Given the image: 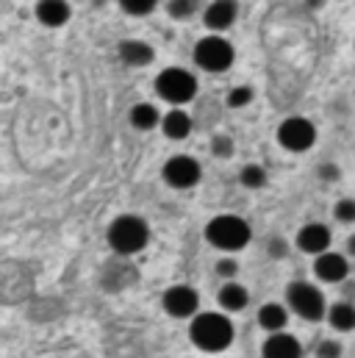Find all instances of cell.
I'll return each instance as SVG.
<instances>
[{"label":"cell","instance_id":"9","mask_svg":"<svg viewBox=\"0 0 355 358\" xmlns=\"http://www.w3.org/2000/svg\"><path fill=\"white\" fill-rule=\"evenodd\" d=\"M161 176H164V180L173 189H191V186L200 183L203 170H200V164L191 156H173V159H167Z\"/></svg>","mask_w":355,"mask_h":358},{"label":"cell","instance_id":"22","mask_svg":"<svg viewBox=\"0 0 355 358\" xmlns=\"http://www.w3.org/2000/svg\"><path fill=\"white\" fill-rule=\"evenodd\" d=\"M200 3L203 0H170L167 3V11L175 20H189V17H194L200 11Z\"/></svg>","mask_w":355,"mask_h":358},{"label":"cell","instance_id":"27","mask_svg":"<svg viewBox=\"0 0 355 358\" xmlns=\"http://www.w3.org/2000/svg\"><path fill=\"white\" fill-rule=\"evenodd\" d=\"M342 353H345L342 342H333V339H322V342L317 345V358H342Z\"/></svg>","mask_w":355,"mask_h":358},{"label":"cell","instance_id":"6","mask_svg":"<svg viewBox=\"0 0 355 358\" xmlns=\"http://www.w3.org/2000/svg\"><path fill=\"white\" fill-rule=\"evenodd\" d=\"M156 92H159L161 100H167L173 106H183V103H189L197 94V78L189 70L167 67L156 78Z\"/></svg>","mask_w":355,"mask_h":358},{"label":"cell","instance_id":"8","mask_svg":"<svg viewBox=\"0 0 355 358\" xmlns=\"http://www.w3.org/2000/svg\"><path fill=\"white\" fill-rule=\"evenodd\" d=\"M161 306H164V311H167L170 317H175V320H189V317L197 314L200 297H197V292H194L191 286L178 283V286H170V289L164 292Z\"/></svg>","mask_w":355,"mask_h":358},{"label":"cell","instance_id":"20","mask_svg":"<svg viewBox=\"0 0 355 358\" xmlns=\"http://www.w3.org/2000/svg\"><path fill=\"white\" fill-rule=\"evenodd\" d=\"M161 120L164 117L159 114V108L153 103H136L131 108V125L139 131H153L156 125H161Z\"/></svg>","mask_w":355,"mask_h":358},{"label":"cell","instance_id":"1","mask_svg":"<svg viewBox=\"0 0 355 358\" xmlns=\"http://www.w3.org/2000/svg\"><path fill=\"white\" fill-rule=\"evenodd\" d=\"M189 339L203 353H222L233 345V322L219 311H203L191 317Z\"/></svg>","mask_w":355,"mask_h":358},{"label":"cell","instance_id":"28","mask_svg":"<svg viewBox=\"0 0 355 358\" xmlns=\"http://www.w3.org/2000/svg\"><path fill=\"white\" fill-rule=\"evenodd\" d=\"M236 272H239V264H236L233 259H219V262H217V275H219V278L233 280V278H236Z\"/></svg>","mask_w":355,"mask_h":358},{"label":"cell","instance_id":"23","mask_svg":"<svg viewBox=\"0 0 355 358\" xmlns=\"http://www.w3.org/2000/svg\"><path fill=\"white\" fill-rule=\"evenodd\" d=\"M211 153H214L217 159H231V156H233V139H231L228 134H217V136L211 139Z\"/></svg>","mask_w":355,"mask_h":358},{"label":"cell","instance_id":"29","mask_svg":"<svg viewBox=\"0 0 355 358\" xmlns=\"http://www.w3.org/2000/svg\"><path fill=\"white\" fill-rule=\"evenodd\" d=\"M286 253H289V245H286L280 236H275V239L269 242V256H272V259H283Z\"/></svg>","mask_w":355,"mask_h":358},{"label":"cell","instance_id":"26","mask_svg":"<svg viewBox=\"0 0 355 358\" xmlns=\"http://www.w3.org/2000/svg\"><path fill=\"white\" fill-rule=\"evenodd\" d=\"M250 100H253V90L250 87H233V90L228 92V106L231 108H245Z\"/></svg>","mask_w":355,"mask_h":358},{"label":"cell","instance_id":"15","mask_svg":"<svg viewBox=\"0 0 355 358\" xmlns=\"http://www.w3.org/2000/svg\"><path fill=\"white\" fill-rule=\"evenodd\" d=\"M153 56H156L153 48L147 42H142V39H125L119 45V59L128 67H147L153 62Z\"/></svg>","mask_w":355,"mask_h":358},{"label":"cell","instance_id":"13","mask_svg":"<svg viewBox=\"0 0 355 358\" xmlns=\"http://www.w3.org/2000/svg\"><path fill=\"white\" fill-rule=\"evenodd\" d=\"M261 356L264 358H303V345L291 336V334H269L261 348Z\"/></svg>","mask_w":355,"mask_h":358},{"label":"cell","instance_id":"17","mask_svg":"<svg viewBox=\"0 0 355 358\" xmlns=\"http://www.w3.org/2000/svg\"><path fill=\"white\" fill-rule=\"evenodd\" d=\"M217 303H219L225 311H242V308L250 303V294H247V289H245L242 283H236V280H228V283L219 289V294H217Z\"/></svg>","mask_w":355,"mask_h":358},{"label":"cell","instance_id":"16","mask_svg":"<svg viewBox=\"0 0 355 358\" xmlns=\"http://www.w3.org/2000/svg\"><path fill=\"white\" fill-rule=\"evenodd\" d=\"M161 131H164V136L167 139H186L189 134H191V117L183 111V108H173L170 114H164V120H161Z\"/></svg>","mask_w":355,"mask_h":358},{"label":"cell","instance_id":"18","mask_svg":"<svg viewBox=\"0 0 355 358\" xmlns=\"http://www.w3.org/2000/svg\"><path fill=\"white\" fill-rule=\"evenodd\" d=\"M286 322H289V311H286L280 303H264V306L259 308V325H261L264 331H269V334L283 331Z\"/></svg>","mask_w":355,"mask_h":358},{"label":"cell","instance_id":"24","mask_svg":"<svg viewBox=\"0 0 355 358\" xmlns=\"http://www.w3.org/2000/svg\"><path fill=\"white\" fill-rule=\"evenodd\" d=\"M333 217H336L339 222H345V225L355 222V200L353 197H342V200L333 206Z\"/></svg>","mask_w":355,"mask_h":358},{"label":"cell","instance_id":"21","mask_svg":"<svg viewBox=\"0 0 355 358\" xmlns=\"http://www.w3.org/2000/svg\"><path fill=\"white\" fill-rule=\"evenodd\" d=\"M239 180H242L245 189H261L266 183V170L261 164H247V167H242Z\"/></svg>","mask_w":355,"mask_h":358},{"label":"cell","instance_id":"14","mask_svg":"<svg viewBox=\"0 0 355 358\" xmlns=\"http://www.w3.org/2000/svg\"><path fill=\"white\" fill-rule=\"evenodd\" d=\"M36 20L48 28H59L70 20V3L67 0H39L36 3Z\"/></svg>","mask_w":355,"mask_h":358},{"label":"cell","instance_id":"12","mask_svg":"<svg viewBox=\"0 0 355 358\" xmlns=\"http://www.w3.org/2000/svg\"><path fill=\"white\" fill-rule=\"evenodd\" d=\"M314 272H317V278H319V280H325V283H342V280L350 275V264H347V259H345V256L325 250V253H319V256H317V262H314Z\"/></svg>","mask_w":355,"mask_h":358},{"label":"cell","instance_id":"4","mask_svg":"<svg viewBox=\"0 0 355 358\" xmlns=\"http://www.w3.org/2000/svg\"><path fill=\"white\" fill-rule=\"evenodd\" d=\"M286 303L289 308L300 317V320H308V322H319L328 317V303H325V294L308 283V280H294L286 286Z\"/></svg>","mask_w":355,"mask_h":358},{"label":"cell","instance_id":"31","mask_svg":"<svg viewBox=\"0 0 355 358\" xmlns=\"http://www.w3.org/2000/svg\"><path fill=\"white\" fill-rule=\"evenodd\" d=\"M347 253H350V256H355V234L347 239Z\"/></svg>","mask_w":355,"mask_h":358},{"label":"cell","instance_id":"11","mask_svg":"<svg viewBox=\"0 0 355 358\" xmlns=\"http://www.w3.org/2000/svg\"><path fill=\"white\" fill-rule=\"evenodd\" d=\"M236 14H239V6L236 0H211L203 11V20L211 31H228L233 22H236Z\"/></svg>","mask_w":355,"mask_h":358},{"label":"cell","instance_id":"25","mask_svg":"<svg viewBox=\"0 0 355 358\" xmlns=\"http://www.w3.org/2000/svg\"><path fill=\"white\" fill-rule=\"evenodd\" d=\"M156 3H159V0H119L122 11H128V14H133V17L150 14V11L156 8Z\"/></svg>","mask_w":355,"mask_h":358},{"label":"cell","instance_id":"7","mask_svg":"<svg viewBox=\"0 0 355 358\" xmlns=\"http://www.w3.org/2000/svg\"><path fill=\"white\" fill-rule=\"evenodd\" d=\"M317 142V128L305 117H286L277 125V145L289 153H305Z\"/></svg>","mask_w":355,"mask_h":358},{"label":"cell","instance_id":"5","mask_svg":"<svg viewBox=\"0 0 355 358\" xmlns=\"http://www.w3.org/2000/svg\"><path fill=\"white\" fill-rule=\"evenodd\" d=\"M233 59H236V50L222 36H205L194 45V64L205 73H225L231 70Z\"/></svg>","mask_w":355,"mask_h":358},{"label":"cell","instance_id":"3","mask_svg":"<svg viewBox=\"0 0 355 358\" xmlns=\"http://www.w3.org/2000/svg\"><path fill=\"white\" fill-rule=\"evenodd\" d=\"M205 239L217 250L236 253V250H242V248L250 245L253 231H250V225L242 217H236V214H219V217H214L205 225Z\"/></svg>","mask_w":355,"mask_h":358},{"label":"cell","instance_id":"2","mask_svg":"<svg viewBox=\"0 0 355 358\" xmlns=\"http://www.w3.org/2000/svg\"><path fill=\"white\" fill-rule=\"evenodd\" d=\"M150 228L136 214H122L108 225V245L117 256H136L147 248Z\"/></svg>","mask_w":355,"mask_h":358},{"label":"cell","instance_id":"10","mask_svg":"<svg viewBox=\"0 0 355 358\" xmlns=\"http://www.w3.org/2000/svg\"><path fill=\"white\" fill-rule=\"evenodd\" d=\"M297 248L308 256H319L331 248V231L322 222H308L297 231Z\"/></svg>","mask_w":355,"mask_h":358},{"label":"cell","instance_id":"30","mask_svg":"<svg viewBox=\"0 0 355 358\" xmlns=\"http://www.w3.org/2000/svg\"><path fill=\"white\" fill-rule=\"evenodd\" d=\"M317 173H319V178L328 180V183H331V180H339V176H342L336 164H319V170H317Z\"/></svg>","mask_w":355,"mask_h":358},{"label":"cell","instance_id":"19","mask_svg":"<svg viewBox=\"0 0 355 358\" xmlns=\"http://www.w3.org/2000/svg\"><path fill=\"white\" fill-rule=\"evenodd\" d=\"M328 322H331L333 331H342V334L355 331V306L347 303V300L333 303V306L328 308Z\"/></svg>","mask_w":355,"mask_h":358}]
</instances>
